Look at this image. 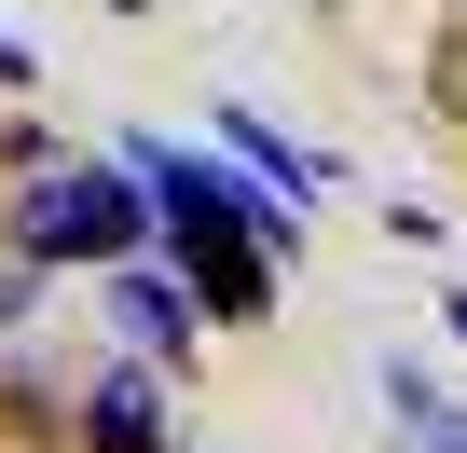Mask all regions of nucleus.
<instances>
[{
  "label": "nucleus",
  "instance_id": "f257e3e1",
  "mask_svg": "<svg viewBox=\"0 0 467 453\" xmlns=\"http://www.w3.org/2000/svg\"><path fill=\"white\" fill-rule=\"evenodd\" d=\"M151 248V179L138 165H42L28 206H15V262H97L124 275Z\"/></svg>",
  "mask_w": 467,
  "mask_h": 453
},
{
  "label": "nucleus",
  "instance_id": "f03ea898",
  "mask_svg": "<svg viewBox=\"0 0 467 453\" xmlns=\"http://www.w3.org/2000/svg\"><path fill=\"white\" fill-rule=\"evenodd\" d=\"M83 439H97V453H165V371H151V357H110V371L83 385Z\"/></svg>",
  "mask_w": 467,
  "mask_h": 453
},
{
  "label": "nucleus",
  "instance_id": "7ed1b4c3",
  "mask_svg": "<svg viewBox=\"0 0 467 453\" xmlns=\"http://www.w3.org/2000/svg\"><path fill=\"white\" fill-rule=\"evenodd\" d=\"M110 330H124L151 371H179V357H192V289L151 275V262H124V275H110Z\"/></svg>",
  "mask_w": 467,
  "mask_h": 453
},
{
  "label": "nucleus",
  "instance_id": "20e7f679",
  "mask_svg": "<svg viewBox=\"0 0 467 453\" xmlns=\"http://www.w3.org/2000/svg\"><path fill=\"white\" fill-rule=\"evenodd\" d=\"M262 303H275V262L262 248H206L192 262V316H262Z\"/></svg>",
  "mask_w": 467,
  "mask_h": 453
},
{
  "label": "nucleus",
  "instance_id": "39448f33",
  "mask_svg": "<svg viewBox=\"0 0 467 453\" xmlns=\"http://www.w3.org/2000/svg\"><path fill=\"white\" fill-rule=\"evenodd\" d=\"M220 151H234V165H262V192H289V206L317 192V165H303V151H289L262 110H220Z\"/></svg>",
  "mask_w": 467,
  "mask_h": 453
},
{
  "label": "nucleus",
  "instance_id": "423d86ee",
  "mask_svg": "<svg viewBox=\"0 0 467 453\" xmlns=\"http://www.w3.org/2000/svg\"><path fill=\"white\" fill-rule=\"evenodd\" d=\"M385 398H399V439H412V453H467V412H453V398H440L412 357L385 371Z\"/></svg>",
  "mask_w": 467,
  "mask_h": 453
},
{
  "label": "nucleus",
  "instance_id": "0eeeda50",
  "mask_svg": "<svg viewBox=\"0 0 467 453\" xmlns=\"http://www.w3.org/2000/svg\"><path fill=\"white\" fill-rule=\"evenodd\" d=\"M28 69H42V56H28V42H15V28H0V83H28Z\"/></svg>",
  "mask_w": 467,
  "mask_h": 453
},
{
  "label": "nucleus",
  "instance_id": "6e6552de",
  "mask_svg": "<svg viewBox=\"0 0 467 453\" xmlns=\"http://www.w3.org/2000/svg\"><path fill=\"white\" fill-rule=\"evenodd\" d=\"M0 330H28V275H0Z\"/></svg>",
  "mask_w": 467,
  "mask_h": 453
},
{
  "label": "nucleus",
  "instance_id": "1a4fd4ad",
  "mask_svg": "<svg viewBox=\"0 0 467 453\" xmlns=\"http://www.w3.org/2000/svg\"><path fill=\"white\" fill-rule=\"evenodd\" d=\"M440 330H453V344H467V289H440Z\"/></svg>",
  "mask_w": 467,
  "mask_h": 453
}]
</instances>
